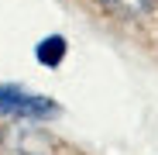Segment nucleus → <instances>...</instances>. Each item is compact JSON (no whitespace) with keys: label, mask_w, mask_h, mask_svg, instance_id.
Returning <instances> with one entry per match:
<instances>
[{"label":"nucleus","mask_w":158,"mask_h":155,"mask_svg":"<svg viewBox=\"0 0 158 155\" xmlns=\"http://www.w3.org/2000/svg\"><path fill=\"white\" fill-rule=\"evenodd\" d=\"M59 141L35 121H14L0 131V155H55Z\"/></svg>","instance_id":"f257e3e1"},{"label":"nucleus","mask_w":158,"mask_h":155,"mask_svg":"<svg viewBox=\"0 0 158 155\" xmlns=\"http://www.w3.org/2000/svg\"><path fill=\"white\" fill-rule=\"evenodd\" d=\"M103 7H107L110 14H117V17H141V14H148L158 0H100Z\"/></svg>","instance_id":"f03ea898"}]
</instances>
